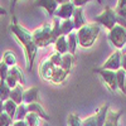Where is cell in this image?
Segmentation results:
<instances>
[{
	"label": "cell",
	"instance_id": "6da1fadb",
	"mask_svg": "<svg viewBox=\"0 0 126 126\" xmlns=\"http://www.w3.org/2000/svg\"><path fill=\"white\" fill-rule=\"evenodd\" d=\"M9 30H10V33L16 38V40H19L20 43H22V46L24 48L27 68H28L29 72H32L33 64H34V59H35V56H37V50H38V47L33 40V35H32L30 32H28L24 27H22L18 23V20L14 15L12 16V23L9 25Z\"/></svg>",
	"mask_w": 126,
	"mask_h": 126
},
{
	"label": "cell",
	"instance_id": "7a4b0ae2",
	"mask_svg": "<svg viewBox=\"0 0 126 126\" xmlns=\"http://www.w3.org/2000/svg\"><path fill=\"white\" fill-rule=\"evenodd\" d=\"M101 32V25L97 23H87L85 27L77 30L78 44L82 48H90L96 42L98 34Z\"/></svg>",
	"mask_w": 126,
	"mask_h": 126
},
{
	"label": "cell",
	"instance_id": "3957f363",
	"mask_svg": "<svg viewBox=\"0 0 126 126\" xmlns=\"http://www.w3.org/2000/svg\"><path fill=\"white\" fill-rule=\"evenodd\" d=\"M32 35H33V40L38 48H46L49 44H54L57 40L52 32V23L42 24L32 33Z\"/></svg>",
	"mask_w": 126,
	"mask_h": 126
},
{
	"label": "cell",
	"instance_id": "277c9868",
	"mask_svg": "<svg viewBox=\"0 0 126 126\" xmlns=\"http://www.w3.org/2000/svg\"><path fill=\"white\" fill-rule=\"evenodd\" d=\"M94 23L107 28V30H111L117 24V14L115 12V9H112L110 6H105L103 12L94 18Z\"/></svg>",
	"mask_w": 126,
	"mask_h": 126
},
{
	"label": "cell",
	"instance_id": "5b68a950",
	"mask_svg": "<svg viewBox=\"0 0 126 126\" xmlns=\"http://www.w3.org/2000/svg\"><path fill=\"white\" fill-rule=\"evenodd\" d=\"M107 37L112 46L117 49L124 48V46L126 44V29L120 24H116L111 30H109Z\"/></svg>",
	"mask_w": 126,
	"mask_h": 126
},
{
	"label": "cell",
	"instance_id": "8992f818",
	"mask_svg": "<svg viewBox=\"0 0 126 126\" xmlns=\"http://www.w3.org/2000/svg\"><path fill=\"white\" fill-rule=\"evenodd\" d=\"M93 72L101 76V78H102V81L105 82L106 87H107L111 92H116V91L119 90V87H117L116 72H115V71L102 69V68H94V69H93Z\"/></svg>",
	"mask_w": 126,
	"mask_h": 126
},
{
	"label": "cell",
	"instance_id": "52a82bcc",
	"mask_svg": "<svg viewBox=\"0 0 126 126\" xmlns=\"http://www.w3.org/2000/svg\"><path fill=\"white\" fill-rule=\"evenodd\" d=\"M121 59H122V52L121 49L115 50L113 53L107 58V61L100 67L102 69H110V71H119L121 68Z\"/></svg>",
	"mask_w": 126,
	"mask_h": 126
},
{
	"label": "cell",
	"instance_id": "ba28073f",
	"mask_svg": "<svg viewBox=\"0 0 126 126\" xmlns=\"http://www.w3.org/2000/svg\"><path fill=\"white\" fill-rule=\"evenodd\" d=\"M75 9H76V5L72 1H69L67 4H63V5H59L58 9L56 10V13H54V16H57L62 20L71 19L73 16V13H75Z\"/></svg>",
	"mask_w": 126,
	"mask_h": 126
},
{
	"label": "cell",
	"instance_id": "9c48e42d",
	"mask_svg": "<svg viewBox=\"0 0 126 126\" xmlns=\"http://www.w3.org/2000/svg\"><path fill=\"white\" fill-rule=\"evenodd\" d=\"M34 6L38 8H43L46 12L48 13L49 16H54L56 10L58 9V4L56 0H35L34 1Z\"/></svg>",
	"mask_w": 126,
	"mask_h": 126
},
{
	"label": "cell",
	"instance_id": "30bf717a",
	"mask_svg": "<svg viewBox=\"0 0 126 126\" xmlns=\"http://www.w3.org/2000/svg\"><path fill=\"white\" fill-rule=\"evenodd\" d=\"M57 67H54L53 64H52V62L49 61V58L44 59L43 62H42L40 64V68H39V75L40 77L46 79V81H50L52 76H53V72Z\"/></svg>",
	"mask_w": 126,
	"mask_h": 126
},
{
	"label": "cell",
	"instance_id": "8fae6325",
	"mask_svg": "<svg viewBox=\"0 0 126 126\" xmlns=\"http://www.w3.org/2000/svg\"><path fill=\"white\" fill-rule=\"evenodd\" d=\"M72 20H73V24H75V29H76V30L81 29L82 27H85V25L87 24L85 16H83V8H82V6L75 9V13H73Z\"/></svg>",
	"mask_w": 126,
	"mask_h": 126
},
{
	"label": "cell",
	"instance_id": "7c38bea8",
	"mask_svg": "<svg viewBox=\"0 0 126 126\" xmlns=\"http://www.w3.org/2000/svg\"><path fill=\"white\" fill-rule=\"evenodd\" d=\"M122 116V111H112L109 110L107 112V117L105 121L103 126H120V119Z\"/></svg>",
	"mask_w": 126,
	"mask_h": 126
},
{
	"label": "cell",
	"instance_id": "4fadbf2b",
	"mask_svg": "<svg viewBox=\"0 0 126 126\" xmlns=\"http://www.w3.org/2000/svg\"><path fill=\"white\" fill-rule=\"evenodd\" d=\"M38 98H39V90L37 87H30V88L24 91V94H23V102L24 103L30 105V103L38 102Z\"/></svg>",
	"mask_w": 126,
	"mask_h": 126
},
{
	"label": "cell",
	"instance_id": "5bb4252c",
	"mask_svg": "<svg viewBox=\"0 0 126 126\" xmlns=\"http://www.w3.org/2000/svg\"><path fill=\"white\" fill-rule=\"evenodd\" d=\"M28 112H33V113L38 115L40 119H43L46 121H49V115L46 112V110L43 109V106H42L39 102H34V103L28 105Z\"/></svg>",
	"mask_w": 126,
	"mask_h": 126
},
{
	"label": "cell",
	"instance_id": "9a60e30c",
	"mask_svg": "<svg viewBox=\"0 0 126 126\" xmlns=\"http://www.w3.org/2000/svg\"><path fill=\"white\" fill-rule=\"evenodd\" d=\"M24 88L22 85H18L16 87L12 88L10 90V94H9V98L10 100H13L15 103L20 105V103H23V94H24Z\"/></svg>",
	"mask_w": 126,
	"mask_h": 126
},
{
	"label": "cell",
	"instance_id": "2e32d148",
	"mask_svg": "<svg viewBox=\"0 0 126 126\" xmlns=\"http://www.w3.org/2000/svg\"><path fill=\"white\" fill-rule=\"evenodd\" d=\"M109 110H110V106L107 103L101 106L100 109H97L96 113H94V117H96V121H97V126H103L105 121H106V117H107Z\"/></svg>",
	"mask_w": 126,
	"mask_h": 126
},
{
	"label": "cell",
	"instance_id": "e0dca14e",
	"mask_svg": "<svg viewBox=\"0 0 126 126\" xmlns=\"http://www.w3.org/2000/svg\"><path fill=\"white\" fill-rule=\"evenodd\" d=\"M54 48H56V52L61 53L62 56L66 54V53H69L68 50V42H67V37L66 35H61L54 43Z\"/></svg>",
	"mask_w": 126,
	"mask_h": 126
},
{
	"label": "cell",
	"instance_id": "ac0fdd59",
	"mask_svg": "<svg viewBox=\"0 0 126 126\" xmlns=\"http://www.w3.org/2000/svg\"><path fill=\"white\" fill-rule=\"evenodd\" d=\"M67 42H68V50L72 56L76 54V49L78 46V38H77V32L73 30L72 33L67 35Z\"/></svg>",
	"mask_w": 126,
	"mask_h": 126
},
{
	"label": "cell",
	"instance_id": "d6986e66",
	"mask_svg": "<svg viewBox=\"0 0 126 126\" xmlns=\"http://www.w3.org/2000/svg\"><path fill=\"white\" fill-rule=\"evenodd\" d=\"M68 75H69L68 72H66L64 69H62L61 67H57V68L54 69V72H53V76H52L50 81L53 82V83H56V85H58V83L64 82Z\"/></svg>",
	"mask_w": 126,
	"mask_h": 126
},
{
	"label": "cell",
	"instance_id": "ffe728a7",
	"mask_svg": "<svg viewBox=\"0 0 126 126\" xmlns=\"http://www.w3.org/2000/svg\"><path fill=\"white\" fill-rule=\"evenodd\" d=\"M75 63V56H72L71 53H66L62 56V63H61V68L64 69L66 72H71L72 66Z\"/></svg>",
	"mask_w": 126,
	"mask_h": 126
},
{
	"label": "cell",
	"instance_id": "44dd1931",
	"mask_svg": "<svg viewBox=\"0 0 126 126\" xmlns=\"http://www.w3.org/2000/svg\"><path fill=\"white\" fill-rule=\"evenodd\" d=\"M18 110V103H15L13 100H6L4 101V112H6L13 120L15 119V113Z\"/></svg>",
	"mask_w": 126,
	"mask_h": 126
},
{
	"label": "cell",
	"instance_id": "7402d4cb",
	"mask_svg": "<svg viewBox=\"0 0 126 126\" xmlns=\"http://www.w3.org/2000/svg\"><path fill=\"white\" fill-rule=\"evenodd\" d=\"M116 78H117V87H119V90L126 96V85H125V82H126V72L122 68L116 71Z\"/></svg>",
	"mask_w": 126,
	"mask_h": 126
},
{
	"label": "cell",
	"instance_id": "603a6c76",
	"mask_svg": "<svg viewBox=\"0 0 126 126\" xmlns=\"http://www.w3.org/2000/svg\"><path fill=\"white\" fill-rule=\"evenodd\" d=\"M75 30V24H73V20L71 19H64L61 22V32H62V35H68L69 33Z\"/></svg>",
	"mask_w": 126,
	"mask_h": 126
},
{
	"label": "cell",
	"instance_id": "cb8c5ba5",
	"mask_svg": "<svg viewBox=\"0 0 126 126\" xmlns=\"http://www.w3.org/2000/svg\"><path fill=\"white\" fill-rule=\"evenodd\" d=\"M9 76H12V77H14L16 81H18V83L19 85H24V75H23V72H22V69H20L18 66H14V67H10L9 68Z\"/></svg>",
	"mask_w": 126,
	"mask_h": 126
},
{
	"label": "cell",
	"instance_id": "d4e9b609",
	"mask_svg": "<svg viewBox=\"0 0 126 126\" xmlns=\"http://www.w3.org/2000/svg\"><path fill=\"white\" fill-rule=\"evenodd\" d=\"M1 61L5 63L8 67H14V66H16V56H15L14 52H12V50L4 52Z\"/></svg>",
	"mask_w": 126,
	"mask_h": 126
},
{
	"label": "cell",
	"instance_id": "484cf974",
	"mask_svg": "<svg viewBox=\"0 0 126 126\" xmlns=\"http://www.w3.org/2000/svg\"><path fill=\"white\" fill-rule=\"evenodd\" d=\"M27 115H28V105L23 102V103L18 105V110H16V113H15V119H14V121L24 120Z\"/></svg>",
	"mask_w": 126,
	"mask_h": 126
},
{
	"label": "cell",
	"instance_id": "4316f807",
	"mask_svg": "<svg viewBox=\"0 0 126 126\" xmlns=\"http://www.w3.org/2000/svg\"><path fill=\"white\" fill-rule=\"evenodd\" d=\"M9 94H10V88L6 85V82L0 79V100L6 101L9 100Z\"/></svg>",
	"mask_w": 126,
	"mask_h": 126
},
{
	"label": "cell",
	"instance_id": "83f0119b",
	"mask_svg": "<svg viewBox=\"0 0 126 126\" xmlns=\"http://www.w3.org/2000/svg\"><path fill=\"white\" fill-rule=\"evenodd\" d=\"M39 116L38 115H35V113H33V112H28V115L25 116V121L28 122V125L29 126H38L39 125Z\"/></svg>",
	"mask_w": 126,
	"mask_h": 126
},
{
	"label": "cell",
	"instance_id": "f1b7e54d",
	"mask_svg": "<svg viewBox=\"0 0 126 126\" xmlns=\"http://www.w3.org/2000/svg\"><path fill=\"white\" fill-rule=\"evenodd\" d=\"M67 124L68 126H82V120L78 117V115L69 113L67 117Z\"/></svg>",
	"mask_w": 126,
	"mask_h": 126
},
{
	"label": "cell",
	"instance_id": "f546056e",
	"mask_svg": "<svg viewBox=\"0 0 126 126\" xmlns=\"http://www.w3.org/2000/svg\"><path fill=\"white\" fill-rule=\"evenodd\" d=\"M13 122L14 120L6 112L0 113V126H13Z\"/></svg>",
	"mask_w": 126,
	"mask_h": 126
},
{
	"label": "cell",
	"instance_id": "4dcf8cb0",
	"mask_svg": "<svg viewBox=\"0 0 126 126\" xmlns=\"http://www.w3.org/2000/svg\"><path fill=\"white\" fill-rule=\"evenodd\" d=\"M49 61L52 62V64H53L54 67H61V63H62V54L58 53V52H56V53H53V54L49 57Z\"/></svg>",
	"mask_w": 126,
	"mask_h": 126
},
{
	"label": "cell",
	"instance_id": "1f68e13d",
	"mask_svg": "<svg viewBox=\"0 0 126 126\" xmlns=\"http://www.w3.org/2000/svg\"><path fill=\"white\" fill-rule=\"evenodd\" d=\"M9 68L10 67H8L3 61L0 62V79H3V81L6 79V77L9 75Z\"/></svg>",
	"mask_w": 126,
	"mask_h": 126
},
{
	"label": "cell",
	"instance_id": "d6a6232c",
	"mask_svg": "<svg viewBox=\"0 0 126 126\" xmlns=\"http://www.w3.org/2000/svg\"><path fill=\"white\" fill-rule=\"evenodd\" d=\"M82 126H97V121L94 115H91V116L86 117L82 120Z\"/></svg>",
	"mask_w": 126,
	"mask_h": 126
},
{
	"label": "cell",
	"instance_id": "836d02e7",
	"mask_svg": "<svg viewBox=\"0 0 126 126\" xmlns=\"http://www.w3.org/2000/svg\"><path fill=\"white\" fill-rule=\"evenodd\" d=\"M5 82H6V85L9 86V88H10V90H12V88H14V87H16V86L19 85V83H18V81H16L14 77L9 76V75H8V77H6Z\"/></svg>",
	"mask_w": 126,
	"mask_h": 126
},
{
	"label": "cell",
	"instance_id": "e575fe53",
	"mask_svg": "<svg viewBox=\"0 0 126 126\" xmlns=\"http://www.w3.org/2000/svg\"><path fill=\"white\" fill-rule=\"evenodd\" d=\"M88 1H91V0H72V3L76 5V8H79V6L86 5Z\"/></svg>",
	"mask_w": 126,
	"mask_h": 126
},
{
	"label": "cell",
	"instance_id": "d590c367",
	"mask_svg": "<svg viewBox=\"0 0 126 126\" xmlns=\"http://www.w3.org/2000/svg\"><path fill=\"white\" fill-rule=\"evenodd\" d=\"M122 8H126V0H117V4H116L115 10H119V9H122Z\"/></svg>",
	"mask_w": 126,
	"mask_h": 126
},
{
	"label": "cell",
	"instance_id": "8d00e7d4",
	"mask_svg": "<svg viewBox=\"0 0 126 126\" xmlns=\"http://www.w3.org/2000/svg\"><path fill=\"white\" fill-rule=\"evenodd\" d=\"M13 126H29V125L25 120H19V121H14Z\"/></svg>",
	"mask_w": 126,
	"mask_h": 126
},
{
	"label": "cell",
	"instance_id": "74e56055",
	"mask_svg": "<svg viewBox=\"0 0 126 126\" xmlns=\"http://www.w3.org/2000/svg\"><path fill=\"white\" fill-rule=\"evenodd\" d=\"M121 68L126 72V53H122V59H121Z\"/></svg>",
	"mask_w": 126,
	"mask_h": 126
},
{
	"label": "cell",
	"instance_id": "f35d334b",
	"mask_svg": "<svg viewBox=\"0 0 126 126\" xmlns=\"http://www.w3.org/2000/svg\"><path fill=\"white\" fill-rule=\"evenodd\" d=\"M18 3V0H10V12H14V9H15V5Z\"/></svg>",
	"mask_w": 126,
	"mask_h": 126
},
{
	"label": "cell",
	"instance_id": "ab89813d",
	"mask_svg": "<svg viewBox=\"0 0 126 126\" xmlns=\"http://www.w3.org/2000/svg\"><path fill=\"white\" fill-rule=\"evenodd\" d=\"M56 1H57L58 5H63V4H67V3L72 1V0H56Z\"/></svg>",
	"mask_w": 126,
	"mask_h": 126
},
{
	"label": "cell",
	"instance_id": "60d3db41",
	"mask_svg": "<svg viewBox=\"0 0 126 126\" xmlns=\"http://www.w3.org/2000/svg\"><path fill=\"white\" fill-rule=\"evenodd\" d=\"M4 112V101L0 100V113Z\"/></svg>",
	"mask_w": 126,
	"mask_h": 126
},
{
	"label": "cell",
	"instance_id": "b9f144b4",
	"mask_svg": "<svg viewBox=\"0 0 126 126\" xmlns=\"http://www.w3.org/2000/svg\"><path fill=\"white\" fill-rule=\"evenodd\" d=\"M5 14H6V10L0 5V15H5Z\"/></svg>",
	"mask_w": 126,
	"mask_h": 126
},
{
	"label": "cell",
	"instance_id": "7bdbcfd3",
	"mask_svg": "<svg viewBox=\"0 0 126 126\" xmlns=\"http://www.w3.org/2000/svg\"><path fill=\"white\" fill-rule=\"evenodd\" d=\"M96 1H97L98 4H101V3H102V0H96Z\"/></svg>",
	"mask_w": 126,
	"mask_h": 126
}]
</instances>
